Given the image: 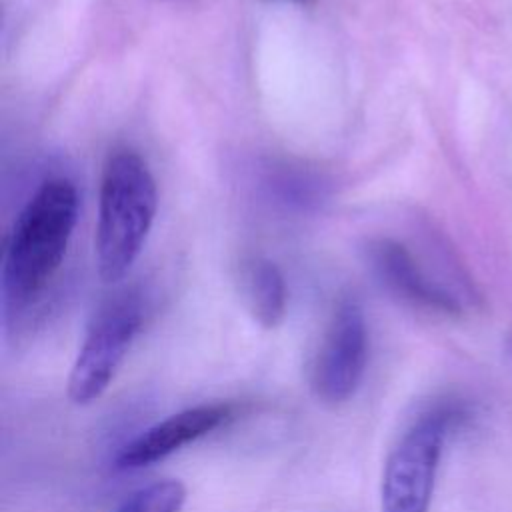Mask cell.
<instances>
[{
	"label": "cell",
	"instance_id": "1",
	"mask_svg": "<svg viewBox=\"0 0 512 512\" xmlns=\"http://www.w3.org/2000/svg\"><path fill=\"white\" fill-rule=\"evenodd\" d=\"M78 214L70 180L48 178L20 210L2 260L4 316L22 312L60 268Z\"/></svg>",
	"mask_w": 512,
	"mask_h": 512
},
{
	"label": "cell",
	"instance_id": "2",
	"mask_svg": "<svg viewBox=\"0 0 512 512\" xmlns=\"http://www.w3.org/2000/svg\"><path fill=\"white\" fill-rule=\"evenodd\" d=\"M158 206L156 182L146 160L122 148L104 164L96 222V262L104 282H118L142 252Z\"/></svg>",
	"mask_w": 512,
	"mask_h": 512
},
{
	"label": "cell",
	"instance_id": "3",
	"mask_svg": "<svg viewBox=\"0 0 512 512\" xmlns=\"http://www.w3.org/2000/svg\"><path fill=\"white\" fill-rule=\"evenodd\" d=\"M464 418L462 404L444 402L412 422L386 458L380 484L382 512H428L444 442Z\"/></svg>",
	"mask_w": 512,
	"mask_h": 512
},
{
	"label": "cell",
	"instance_id": "4",
	"mask_svg": "<svg viewBox=\"0 0 512 512\" xmlns=\"http://www.w3.org/2000/svg\"><path fill=\"white\" fill-rule=\"evenodd\" d=\"M144 322L140 294L122 292L94 316L68 376V398L74 404L96 402L116 378Z\"/></svg>",
	"mask_w": 512,
	"mask_h": 512
},
{
	"label": "cell",
	"instance_id": "5",
	"mask_svg": "<svg viewBox=\"0 0 512 512\" xmlns=\"http://www.w3.org/2000/svg\"><path fill=\"white\" fill-rule=\"evenodd\" d=\"M368 360V328L364 312L354 300H344L320 342L314 366L312 388L326 404H342L358 390Z\"/></svg>",
	"mask_w": 512,
	"mask_h": 512
},
{
	"label": "cell",
	"instance_id": "6",
	"mask_svg": "<svg viewBox=\"0 0 512 512\" xmlns=\"http://www.w3.org/2000/svg\"><path fill=\"white\" fill-rule=\"evenodd\" d=\"M234 416V406L228 402L198 404L164 420L154 422L130 442H126L116 454V470H140L152 466L182 446L210 434Z\"/></svg>",
	"mask_w": 512,
	"mask_h": 512
},
{
	"label": "cell",
	"instance_id": "7",
	"mask_svg": "<svg viewBox=\"0 0 512 512\" xmlns=\"http://www.w3.org/2000/svg\"><path fill=\"white\" fill-rule=\"evenodd\" d=\"M368 262L376 276L396 296L414 306L440 314H460V302L454 294L430 280L406 246L392 238H378L368 244Z\"/></svg>",
	"mask_w": 512,
	"mask_h": 512
},
{
	"label": "cell",
	"instance_id": "8",
	"mask_svg": "<svg viewBox=\"0 0 512 512\" xmlns=\"http://www.w3.org/2000/svg\"><path fill=\"white\" fill-rule=\"evenodd\" d=\"M240 296L250 316L264 328L282 324L288 306V290L280 268L264 258L250 256L240 264L238 272Z\"/></svg>",
	"mask_w": 512,
	"mask_h": 512
},
{
	"label": "cell",
	"instance_id": "9",
	"mask_svg": "<svg viewBox=\"0 0 512 512\" xmlns=\"http://www.w3.org/2000/svg\"><path fill=\"white\" fill-rule=\"evenodd\" d=\"M264 196L288 212H312L328 196L322 176L290 164H272L262 174Z\"/></svg>",
	"mask_w": 512,
	"mask_h": 512
},
{
	"label": "cell",
	"instance_id": "10",
	"mask_svg": "<svg viewBox=\"0 0 512 512\" xmlns=\"http://www.w3.org/2000/svg\"><path fill=\"white\" fill-rule=\"evenodd\" d=\"M186 486L180 480H158L130 494L114 512H180Z\"/></svg>",
	"mask_w": 512,
	"mask_h": 512
},
{
	"label": "cell",
	"instance_id": "11",
	"mask_svg": "<svg viewBox=\"0 0 512 512\" xmlns=\"http://www.w3.org/2000/svg\"><path fill=\"white\" fill-rule=\"evenodd\" d=\"M284 2H292V4H298V6H310V4H314L316 0H284Z\"/></svg>",
	"mask_w": 512,
	"mask_h": 512
}]
</instances>
